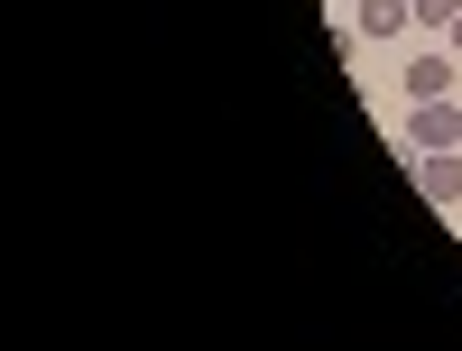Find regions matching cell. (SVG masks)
I'll return each mask as SVG.
<instances>
[{
  "label": "cell",
  "mask_w": 462,
  "mask_h": 351,
  "mask_svg": "<svg viewBox=\"0 0 462 351\" xmlns=\"http://www.w3.org/2000/svg\"><path fill=\"white\" fill-rule=\"evenodd\" d=\"M453 93V47L444 56H407V102H444Z\"/></svg>",
  "instance_id": "4"
},
{
  "label": "cell",
  "mask_w": 462,
  "mask_h": 351,
  "mask_svg": "<svg viewBox=\"0 0 462 351\" xmlns=\"http://www.w3.org/2000/svg\"><path fill=\"white\" fill-rule=\"evenodd\" d=\"M416 194L426 204H462V148H416Z\"/></svg>",
  "instance_id": "2"
},
{
  "label": "cell",
  "mask_w": 462,
  "mask_h": 351,
  "mask_svg": "<svg viewBox=\"0 0 462 351\" xmlns=\"http://www.w3.org/2000/svg\"><path fill=\"white\" fill-rule=\"evenodd\" d=\"M444 47H453V56H462V19H453V28H444Z\"/></svg>",
  "instance_id": "6"
},
{
  "label": "cell",
  "mask_w": 462,
  "mask_h": 351,
  "mask_svg": "<svg viewBox=\"0 0 462 351\" xmlns=\"http://www.w3.org/2000/svg\"><path fill=\"white\" fill-rule=\"evenodd\" d=\"M462 19V0H416V28H453Z\"/></svg>",
  "instance_id": "5"
},
{
  "label": "cell",
  "mask_w": 462,
  "mask_h": 351,
  "mask_svg": "<svg viewBox=\"0 0 462 351\" xmlns=\"http://www.w3.org/2000/svg\"><path fill=\"white\" fill-rule=\"evenodd\" d=\"M407 148H462V102H416L407 111Z\"/></svg>",
  "instance_id": "1"
},
{
  "label": "cell",
  "mask_w": 462,
  "mask_h": 351,
  "mask_svg": "<svg viewBox=\"0 0 462 351\" xmlns=\"http://www.w3.org/2000/svg\"><path fill=\"white\" fill-rule=\"evenodd\" d=\"M352 28H361V47H389V37H407V28H416V0H361Z\"/></svg>",
  "instance_id": "3"
}]
</instances>
